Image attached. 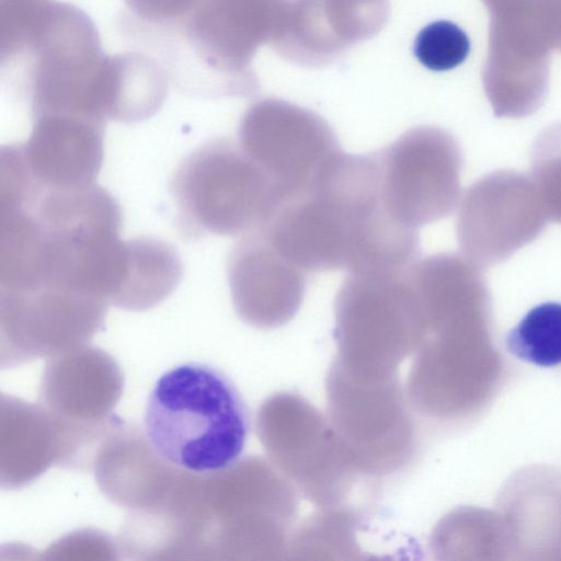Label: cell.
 <instances>
[{"label":"cell","mask_w":561,"mask_h":561,"mask_svg":"<svg viewBox=\"0 0 561 561\" xmlns=\"http://www.w3.org/2000/svg\"><path fill=\"white\" fill-rule=\"evenodd\" d=\"M122 211L106 190L39 184L23 169L0 176V287L47 286L110 299L126 268Z\"/></svg>","instance_id":"6da1fadb"},{"label":"cell","mask_w":561,"mask_h":561,"mask_svg":"<svg viewBox=\"0 0 561 561\" xmlns=\"http://www.w3.org/2000/svg\"><path fill=\"white\" fill-rule=\"evenodd\" d=\"M142 427L157 457L188 473L209 476L238 463L250 419L228 375L204 362H185L154 381Z\"/></svg>","instance_id":"7a4b0ae2"},{"label":"cell","mask_w":561,"mask_h":561,"mask_svg":"<svg viewBox=\"0 0 561 561\" xmlns=\"http://www.w3.org/2000/svg\"><path fill=\"white\" fill-rule=\"evenodd\" d=\"M170 192L187 239L242 236L261 227L282 202L267 174L238 141L225 137L188 153L174 172Z\"/></svg>","instance_id":"3957f363"},{"label":"cell","mask_w":561,"mask_h":561,"mask_svg":"<svg viewBox=\"0 0 561 561\" xmlns=\"http://www.w3.org/2000/svg\"><path fill=\"white\" fill-rule=\"evenodd\" d=\"M23 56L33 117L66 114L101 124L111 119L112 56L103 53L83 11L56 1L44 26L15 59Z\"/></svg>","instance_id":"277c9868"},{"label":"cell","mask_w":561,"mask_h":561,"mask_svg":"<svg viewBox=\"0 0 561 561\" xmlns=\"http://www.w3.org/2000/svg\"><path fill=\"white\" fill-rule=\"evenodd\" d=\"M363 196L352 162L333 156L305 190L283 201L260 228L283 256L308 274L347 271Z\"/></svg>","instance_id":"5b68a950"},{"label":"cell","mask_w":561,"mask_h":561,"mask_svg":"<svg viewBox=\"0 0 561 561\" xmlns=\"http://www.w3.org/2000/svg\"><path fill=\"white\" fill-rule=\"evenodd\" d=\"M283 0H202L167 35L184 61L202 72L198 95L251 96L259 82L250 65L256 49L270 43ZM190 64V65H191Z\"/></svg>","instance_id":"8992f818"},{"label":"cell","mask_w":561,"mask_h":561,"mask_svg":"<svg viewBox=\"0 0 561 561\" xmlns=\"http://www.w3.org/2000/svg\"><path fill=\"white\" fill-rule=\"evenodd\" d=\"M377 153L382 202L398 222L419 230L454 210L463 156L449 131L413 127Z\"/></svg>","instance_id":"52a82bcc"},{"label":"cell","mask_w":561,"mask_h":561,"mask_svg":"<svg viewBox=\"0 0 561 561\" xmlns=\"http://www.w3.org/2000/svg\"><path fill=\"white\" fill-rule=\"evenodd\" d=\"M238 142L272 180L282 202L305 190L341 150L324 118L276 98L257 100L248 107Z\"/></svg>","instance_id":"ba28073f"},{"label":"cell","mask_w":561,"mask_h":561,"mask_svg":"<svg viewBox=\"0 0 561 561\" xmlns=\"http://www.w3.org/2000/svg\"><path fill=\"white\" fill-rule=\"evenodd\" d=\"M548 217L530 178L513 170L485 174L466 191L457 215L462 255L481 268L535 241Z\"/></svg>","instance_id":"9c48e42d"},{"label":"cell","mask_w":561,"mask_h":561,"mask_svg":"<svg viewBox=\"0 0 561 561\" xmlns=\"http://www.w3.org/2000/svg\"><path fill=\"white\" fill-rule=\"evenodd\" d=\"M408 273H348L334 300L340 357L402 358L416 350L419 323Z\"/></svg>","instance_id":"30bf717a"},{"label":"cell","mask_w":561,"mask_h":561,"mask_svg":"<svg viewBox=\"0 0 561 561\" xmlns=\"http://www.w3.org/2000/svg\"><path fill=\"white\" fill-rule=\"evenodd\" d=\"M389 13L388 0H283L270 43L284 59L321 67L376 36Z\"/></svg>","instance_id":"8fae6325"},{"label":"cell","mask_w":561,"mask_h":561,"mask_svg":"<svg viewBox=\"0 0 561 561\" xmlns=\"http://www.w3.org/2000/svg\"><path fill=\"white\" fill-rule=\"evenodd\" d=\"M227 275L237 312L264 329L283 325L297 313L308 282V273L283 256L261 228L233 244Z\"/></svg>","instance_id":"7c38bea8"},{"label":"cell","mask_w":561,"mask_h":561,"mask_svg":"<svg viewBox=\"0 0 561 561\" xmlns=\"http://www.w3.org/2000/svg\"><path fill=\"white\" fill-rule=\"evenodd\" d=\"M104 124L66 114L33 117L32 131L20 144L24 163L42 185L77 188L94 183L103 161Z\"/></svg>","instance_id":"4fadbf2b"},{"label":"cell","mask_w":561,"mask_h":561,"mask_svg":"<svg viewBox=\"0 0 561 561\" xmlns=\"http://www.w3.org/2000/svg\"><path fill=\"white\" fill-rule=\"evenodd\" d=\"M127 264L121 287L112 301L141 309L168 297L182 277V262L175 249L161 240L140 237L127 240Z\"/></svg>","instance_id":"5bb4252c"},{"label":"cell","mask_w":561,"mask_h":561,"mask_svg":"<svg viewBox=\"0 0 561 561\" xmlns=\"http://www.w3.org/2000/svg\"><path fill=\"white\" fill-rule=\"evenodd\" d=\"M506 347L515 357L540 367L561 364V302L531 308L507 333Z\"/></svg>","instance_id":"9a60e30c"},{"label":"cell","mask_w":561,"mask_h":561,"mask_svg":"<svg viewBox=\"0 0 561 561\" xmlns=\"http://www.w3.org/2000/svg\"><path fill=\"white\" fill-rule=\"evenodd\" d=\"M530 179L548 219L561 224V122L547 126L535 139Z\"/></svg>","instance_id":"2e32d148"},{"label":"cell","mask_w":561,"mask_h":561,"mask_svg":"<svg viewBox=\"0 0 561 561\" xmlns=\"http://www.w3.org/2000/svg\"><path fill=\"white\" fill-rule=\"evenodd\" d=\"M56 0H0L1 62L18 57L51 12Z\"/></svg>","instance_id":"e0dca14e"},{"label":"cell","mask_w":561,"mask_h":561,"mask_svg":"<svg viewBox=\"0 0 561 561\" xmlns=\"http://www.w3.org/2000/svg\"><path fill=\"white\" fill-rule=\"evenodd\" d=\"M470 53L467 33L457 24L438 20L424 26L413 43V54L432 71H447L462 64Z\"/></svg>","instance_id":"ac0fdd59"},{"label":"cell","mask_w":561,"mask_h":561,"mask_svg":"<svg viewBox=\"0 0 561 561\" xmlns=\"http://www.w3.org/2000/svg\"><path fill=\"white\" fill-rule=\"evenodd\" d=\"M202 0H125L134 18L149 26L168 28L185 20Z\"/></svg>","instance_id":"d6986e66"}]
</instances>
